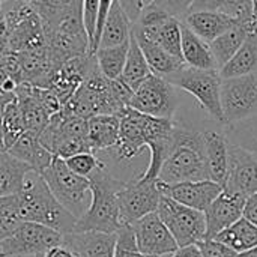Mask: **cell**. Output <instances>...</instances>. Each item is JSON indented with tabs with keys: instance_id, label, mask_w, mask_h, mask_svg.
Returning <instances> with one entry per match:
<instances>
[{
	"instance_id": "21",
	"label": "cell",
	"mask_w": 257,
	"mask_h": 257,
	"mask_svg": "<svg viewBox=\"0 0 257 257\" xmlns=\"http://www.w3.org/2000/svg\"><path fill=\"white\" fill-rule=\"evenodd\" d=\"M6 152L11 154L14 158L30 166L32 170L38 175H41L50 166V163L54 157L48 149H45L41 145L38 136L27 133V131Z\"/></svg>"
},
{
	"instance_id": "12",
	"label": "cell",
	"mask_w": 257,
	"mask_h": 257,
	"mask_svg": "<svg viewBox=\"0 0 257 257\" xmlns=\"http://www.w3.org/2000/svg\"><path fill=\"white\" fill-rule=\"evenodd\" d=\"M130 107L148 116L173 119L178 108L176 87L164 77L151 74L134 90Z\"/></svg>"
},
{
	"instance_id": "46",
	"label": "cell",
	"mask_w": 257,
	"mask_h": 257,
	"mask_svg": "<svg viewBox=\"0 0 257 257\" xmlns=\"http://www.w3.org/2000/svg\"><path fill=\"white\" fill-rule=\"evenodd\" d=\"M242 217L247 218L251 224H254L257 227V193L248 196V197L245 199Z\"/></svg>"
},
{
	"instance_id": "3",
	"label": "cell",
	"mask_w": 257,
	"mask_h": 257,
	"mask_svg": "<svg viewBox=\"0 0 257 257\" xmlns=\"http://www.w3.org/2000/svg\"><path fill=\"white\" fill-rule=\"evenodd\" d=\"M117 116L120 119L119 140L107 151L116 163L131 161L154 142L170 136L175 128L173 119L148 116L131 107L123 108Z\"/></svg>"
},
{
	"instance_id": "18",
	"label": "cell",
	"mask_w": 257,
	"mask_h": 257,
	"mask_svg": "<svg viewBox=\"0 0 257 257\" xmlns=\"http://www.w3.org/2000/svg\"><path fill=\"white\" fill-rule=\"evenodd\" d=\"M181 21L187 27H190L199 38L209 44L221 36L224 32L232 29L238 20L218 9H199L190 11Z\"/></svg>"
},
{
	"instance_id": "55",
	"label": "cell",
	"mask_w": 257,
	"mask_h": 257,
	"mask_svg": "<svg viewBox=\"0 0 257 257\" xmlns=\"http://www.w3.org/2000/svg\"><path fill=\"white\" fill-rule=\"evenodd\" d=\"M0 14H2V0H0Z\"/></svg>"
},
{
	"instance_id": "28",
	"label": "cell",
	"mask_w": 257,
	"mask_h": 257,
	"mask_svg": "<svg viewBox=\"0 0 257 257\" xmlns=\"http://www.w3.org/2000/svg\"><path fill=\"white\" fill-rule=\"evenodd\" d=\"M32 167L26 163L14 158L6 151L0 152V197L20 193L24 185Z\"/></svg>"
},
{
	"instance_id": "4",
	"label": "cell",
	"mask_w": 257,
	"mask_h": 257,
	"mask_svg": "<svg viewBox=\"0 0 257 257\" xmlns=\"http://www.w3.org/2000/svg\"><path fill=\"white\" fill-rule=\"evenodd\" d=\"M18 206L23 221L44 224L62 235L72 232L77 223V218L54 197L42 176L35 172L29 173L24 188L18 193Z\"/></svg>"
},
{
	"instance_id": "2",
	"label": "cell",
	"mask_w": 257,
	"mask_h": 257,
	"mask_svg": "<svg viewBox=\"0 0 257 257\" xmlns=\"http://www.w3.org/2000/svg\"><path fill=\"white\" fill-rule=\"evenodd\" d=\"M206 179L211 178L202 133L175 123L173 149L163 163L158 181L163 184H179Z\"/></svg>"
},
{
	"instance_id": "51",
	"label": "cell",
	"mask_w": 257,
	"mask_h": 257,
	"mask_svg": "<svg viewBox=\"0 0 257 257\" xmlns=\"http://www.w3.org/2000/svg\"><path fill=\"white\" fill-rule=\"evenodd\" d=\"M8 78H11L9 75H8V72L0 66V93H2V87H3V84L8 81Z\"/></svg>"
},
{
	"instance_id": "1",
	"label": "cell",
	"mask_w": 257,
	"mask_h": 257,
	"mask_svg": "<svg viewBox=\"0 0 257 257\" xmlns=\"http://www.w3.org/2000/svg\"><path fill=\"white\" fill-rule=\"evenodd\" d=\"M90 203L86 212L77 220L74 230L86 232L96 230L105 233H116L122 226L117 191L123 187V181L114 178L107 164L102 163L90 176Z\"/></svg>"
},
{
	"instance_id": "17",
	"label": "cell",
	"mask_w": 257,
	"mask_h": 257,
	"mask_svg": "<svg viewBox=\"0 0 257 257\" xmlns=\"http://www.w3.org/2000/svg\"><path fill=\"white\" fill-rule=\"evenodd\" d=\"M116 233H105L96 230L63 233L62 245L71 250L77 257H114Z\"/></svg>"
},
{
	"instance_id": "45",
	"label": "cell",
	"mask_w": 257,
	"mask_h": 257,
	"mask_svg": "<svg viewBox=\"0 0 257 257\" xmlns=\"http://www.w3.org/2000/svg\"><path fill=\"white\" fill-rule=\"evenodd\" d=\"M117 2L120 3L122 9L125 11V14L128 15V18L133 24L137 21L145 5L148 3V0H117Z\"/></svg>"
},
{
	"instance_id": "54",
	"label": "cell",
	"mask_w": 257,
	"mask_h": 257,
	"mask_svg": "<svg viewBox=\"0 0 257 257\" xmlns=\"http://www.w3.org/2000/svg\"><path fill=\"white\" fill-rule=\"evenodd\" d=\"M20 2H26V3H32L33 0H20Z\"/></svg>"
},
{
	"instance_id": "24",
	"label": "cell",
	"mask_w": 257,
	"mask_h": 257,
	"mask_svg": "<svg viewBox=\"0 0 257 257\" xmlns=\"http://www.w3.org/2000/svg\"><path fill=\"white\" fill-rule=\"evenodd\" d=\"M15 96L21 108L26 131L39 137V134L44 131V128L47 126L50 120V114L45 111L41 102L35 98L32 92V84L29 83L20 84L15 90Z\"/></svg>"
},
{
	"instance_id": "41",
	"label": "cell",
	"mask_w": 257,
	"mask_h": 257,
	"mask_svg": "<svg viewBox=\"0 0 257 257\" xmlns=\"http://www.w3.org/2000/svg\"><path fill=\"white\" fill-rule=\"evenodd\" d=\"M110 90H111V95H113L114 101L117 102V105L120 108L130 107V101H131V98L134 95V90L131 89V86L122 77L110 80Z\"/></svg>"
},
{
	"instance_id": "39",
	"label": "cell",
	"mask_w": 257,
	"mask_h": 257,
	"mask_svg": "<svg viewBox=\"0 0 257 257\" xmlns=\"http://www.w3.org/2000/svg\"><path fill=\"white\" fill-rule=\"evenodd\" d=\"M217 9L235 17L236 20L253 21L251 0H217Z\"/></svg>"
},
{
	"instance_id": "9",
	"label": "cell",
	"mask_w": 257,
	"mask_h": 257,
	"mask_svg": "<svg viewBox=\"0 0 257 257\" xmlns=\"http://www.w3.org/2000/svg\"><path fill=\"white\" fill-rule=\"evenodd\" d=\"M62 233L44 224L24 221L15 232L0 242L3 257L44 256L48 250L62 244Z\"/></svg>"
},
{
	"instance_id": "16",
	"label": "cell",
	"mask_w": 257,
	"mask_h": 257,
	"mask_svg": "<svg viewBox=\"0 0 257 257\" xmlns=\"http://www.w3.org/2000/svg\"><path fill=\"white\" fill-rule=\"evenodd\" d=\"M245 196L232 193L226 188L215 197V200L205 211L206 218V238L214 239L220 232L236 223L244 214Z\"/></svg>"
},
{
	"instance_id": "15",
	"label": "cell",
	"mask_w": 257,
	"mask_h": 257,
	"mask_svg": "<svg viewBox=\"0 0 257 257\" xmlns=\"http://www.w3.org/2000/svg\"><path fill=\"white\" fill-rule=\"evenodd\" d=\"M158 187L164 196L202 212H205L215 197L223 191V187L211 179L179 184H163L158 181Z\"/></svg>"
},
{
	"instance_id": "35",
	"label": "cell",
	"mask_w": 257,
	"mask_h": 257,
	"mask_svg": "<svg viewBox=\"0 0 257 257\" xmlns=\"http://www.w3.org/2000/svg\"><path fill=\"white\" fill-rule=\"evenodd\" d=\"M2 133H3L5 151H8L26 133V126H24V120H23V114H21V108H20L17 96H14L5 105Z\"/></svg>"
},
{
	"instance_id": "44",
	"label": "cell",
	"mask_w": 257,
	"mask_h": 257,
	"mask_svg": "<svg viewBox=\"0 0 257 257\" xmlns=\"http://www.w3.org/2000/svg\"><path fill=\"white\" fill-rule=\"evenodd\" d=\"M114 0H99V6H98V17H96V27H95V35H93V41L90 45V53L93 54L98 47H99V39H101V33L105 24V20L108 17V12L111 9Z\"/></svg>"
},
{
	"instance_id": "56",
	"label": "cell",
	"mask_w": 257,
	"mask_h": 257,
	"mask_svg": "<svg viewBox=\"0 0 257 257\" xmlns=\"http://www.w3.org/2000/svg\"><path fill=\"white\" fill-rule=\"evenodd\" d=\"M0 257H3V256H2V251H0Z\"/></svg>"
},
{
	"instance_id": "34",
	"label": "cell",
	"mask_w": 257,
	"mask_h": 257,
	"mask_svg": "<svg viewBox=\"0 0 257 257\" xmlns=\"http://www.w3.org/2000/svg\"><path fill=\"white\" fill-rule=\"evenodd\" d=\"M224 133L230 143L241 146L257 158V114L224 126Z\"/></svg>"
},
{
	"instance_id": "10",
	"label": "cell",
	"mask_w": 257,
	"mask_h": 257,
	"mask_svg": "<svg viewBox=\"0 0 257 257\" xmlns=\"http://www.w3.org/2000/svg\"><path fill=\"white\" fill-rule=\"evenodd\" d=\"M221 108L224 126L257 114V72L221 78Z\"/></svg>"
},
{
	"instance_id": "43",
	"label": "cell",
	"mask_w": 257,
	"mask_h": 257,
	"mask_svg": "<svg viewBox=\"0 0 257 257\" xmlns=\"http://www.w3.org/2000/svg\"><path fill=\"white\" fill-rule=\"evenodd\" d=\"M149 2L166 11L169 15L176 17L179 20H182L191 8V0H149Z\"/></svg>"
},
{
	"instance_id": "13",
	"label": "cell",
	"mask_w": 257,
	"mask_h": 257,
	"mask_svg": "<svg viewBox=\"0 0 257 257\" xmlns=\"http://www.w3.org/2000/svg\"><path fill=\"white\" fill-rule=\"evenodd\" d=\"M130 226L134 232L137 248L143 254L167 257L172 256L179 248L178 242L161 221L157 211L142 217Z\"/></svg>"
},
{
	"instance_id": "6",
	"label": "cell",
	"mask_w": 257,
	"mask_h": 257,
	"mask_svg": "<svg viewBox=\"0 0 257 257\" xmlns=\"http://www.w3.org/2000/svg\"><path fill=\"white\" fill-rule=\"evenodd\" d=\"M166 80L178 89L193 95L205 111L220 125L224 126L221 108V77L218 69H197L184 66L166 77Z\"/></svg>"
},
{
	"instance_id": "7",
	"label": "cell",
	"mask_w": 257,
	"mask_h": 257,
	"mask_svg": "<svg viewBox=\"0 0 257 257\" xmlns=\"http://www.w3.org/2000/svg\"><path fill=\"white\" fill-rule=\"evenodd\" d=\"M54 197L78 220L90 203V182L75 175L60 157H53L50 166L41 173Z\"/></svg>"
},
{
	"instance_id": "29",
	"label": "cell",
	"mask_w": 257,
	"mask_h": 257,
	"mask_svg": "<svg viewBox=\"0 0 257 257\" xmlns=\"http://www.w3.org/2000/svg\"><path fill=\"white\" fill-rule=\"evenodd\" d=\"M131 29H133V23L130 21L125 11L122 9L120 3L114 0L101 33L99 47H114L130 41Z\"/></svg>"
},
{
	"instance_id": "22",
	"label": "cell",
	"mask_w": 257,
	"mask_h": 257,
	"mask_svg": "<svg viewBox=\"0 0 257 257\" xmlns=\"http://www.w3.org/2000/svg\"><path fill=\"white\" fill-rule=\"evenodd\" d=\"M256 24L253 21H245V20H238L236 24L224 32L221 36L209 42L211 51L214 54V59L217 62V68L220 69L226 62L230 60V57L238 51V48L242 45L245 38L248 36L250 32L256 30Z\"/></svg>"
},
{
	"instance_id": "8",
	"label": "cell",
	"mask_w": 257,
	"mask_h": 257,
	"mask_svg": "<svg viewBox=\"0 0 257 257\" xmlns=\"http://www.w3.org/2000/svg\"><path fill=\"white\" fill-rule=\"evenodd\" d=\"M157 214L179 247L199 244L206 238V218L202 211L188 208L163 194Z\"/></svg>"
},
{
	"instance_id": "27",
	"label": "cell",
	"mask_w": 257,
	"mask_h": 257,
	"mask_svg": "<svg viewBox=\"0 0 257 257\" xmlns=\"http://www.w3.org/2000/svg\"><path fill=\"white\" fill-rule=\"evenodd\" d=\"M134 36H136V39H137L142 51H143V56H145L152 74L166 78L167 75H170V74H173V72H176V71H179L181 68L185 66L182 59H178L176 56L167 53L164 48H161L154 41H151V39H148L145 36L136 35V33H134Z\"/></svg>"
},
{
	"instance_id": "32",
	"label": "cell",
	"mask_w": 257,
	"mask_h": 257,
	"mask_svg": "<svg viewBox=\"0 0 257 257\" xmlns=\"http://www.w3.org/2000/svg\"><path fill=\"white\" fill-rule=\"evenodd\" d=\"M152 74L143 51L131 30V36H130V47H128V54H126V60H125V66L122 71V78L131 86L133 90H136L149 75Z\"/></svg>"
},
{
	"instance_id": "11",
	"label": "cell",
	"mask_w": 257,
	"mask_h": 257,
	"mask_svg": "<svg viewBox=\"0 0 257 257\" xmlns=\"http://www.w3.org/2000/svg\"><path fill=\"white\" fill-rule=\"evenodd\" d=\"M163 193L158 187L157 179H145L134 176L125 182L117 191V203L120 220L123 224H133L142 217L155 212Z\"/></svg>"
},
{
	"instance_id": "31",
	"label": "cell",
	"mask_w": 257,
	"mask_h": 257,
	"mask_svg": "<svg viewBox=\"0 0 257 257\" xmlns=\"http://www.w3.org/2000/svg\"><path fill=\"white\" fill-rule=\"evenodd\" d=\"M42 39H45L42 20L36 11L9 29V48L15 53Z\"/></svg>"
},
{
	"instance_id": "33",
	"label": "cell",
	"mask_w": 257,
	"mask_h": 257,
	"mask_svg": "<svg viewBox=\"0 0 257 257\" xmlns=\"http://www.w3.org/2000/svg\"><path fill=\"white\" fill-rule=\"evenodd\" d=\"M128 47H130V41L114 47H99L93 53L101 72L108 80H114L122 75L126 54H128Z\"/></svg>"
},
{
	"instance_id": "42",
	"label": "cell",
	"mask_w": 257,
	"mask_h": 257,
	"mask_svg": "<svg viewBox=\"0 0 257 257\" xmlns=\"http://www.w3.org/2000/svg\"><path fill=\"white\" fill-rule=\"evenodd\" d=\"M203 257H239L236 251L215 239H203L197 244Z\"/></svg>"
},
{
	"instance_id": "52",
	"label": "cell",
	"mask_w": 257,
	"mask_h": 257,
	"mask_svg": "<svg viewBox=\"0 0 257 257\" xmlns=\"http://www.w3.org/2000/svg\"><path fill=\"white\" fill-rule=\"evenodd\" d=\"M251 14H253V21L257 27V0H251Z\"/></svg>"
},
{
	"instance_id": "19",
	"label": "cell",
	"mask_w": 257,
	"mask_h": 257,
	"mask_svg": "<svg viewBox=\"0 0 257 257\" xmlns=\"http://www.w3.org/2000/svg\"><path fill=\"white\" fill-rule=\"evenodd\" d=\"M203 136V148L205 157L209 169L211 181L220 184L224 188L229 172V140L223 131L218 130H205Z\"/></svg>"
},
{
	"instance_id": "14",
	"label": "cell",
	"mask_w": 257,
	"mask_h": 257,
	"mask_svg": "<svg viewBox=\"0 0 257 257\" xmlns=\"http://www.w3.org/2000/svg\"><path fill=\"white\" fill-rule=\"evenodd\" d=\"M224 188L245 197L257 193V158L229 142V172Z\"/></svg>"
},
{
	"instance_id": "20",
	"label": "cell",
	"mask_w": 257,
	"mask_h": 257,
	"mask_svg": "<svg viewBox=\"0 0 257 257\" xmlns=\"http://www.w3.org/2000/svg\"><path fill=\"white\" fill-rule=\"evenodd\" d=\"M120 119L116 114H96L87 119V142L90 151L104 152L116 146L119 140Z\"/></svg>"
},
{
	"instance_id": "37",
	"label": "cell",
	"mask_w": 257,
	"mask_h": 257,
	"mask_svg": "<svg viewBox=\"0 0 257 257\" xmlns=\"http://www.w3.org/2000/svg\"><path fill=\"white\" fill-rule=\"evenodd\" d=\"M116 235H117V238H116L114 257H158L143 254V253L139 251L137 242H136V236H134V232H133L130 224L122 226L116 232Z\"/></svg>"
},
{
	"instance_id": "49",
	"label": "cell",
	"mask_w": 257,
	"mask_h": 257,
	"mask_svg": "<svg viewBox=\"0 0 257 257\" xmlns=\"http://www.w3.org/2000/svg\"><path fill=\"white\" fill-rule=\"evenodd\" d=\"M15 95H3L0 93V152L5 151L3 146V133H2V122H3V111H5V105L8 101H11Z\"/></svg>"
},
{
	"instance_id": "30",
	"label": "cell",
	"mask_w": 257,
	"mask_h": 257,
	"mask_svg": "<svg viewBox=\"0 0 257 257\" xmlns=\"http://www.w3.org/2000/svg\"><path fill=\"white\" fill-rule=\"evenodd\" d=\"M214 239L227 245L238 254H242L257 245V227L247 218L241 217L236 223L220 232Z\"/></svg>"
},
{
	"instance_id": "48",
	"label": "cell",
	"mask_w": 257,
	"mask_h": 257,
	"mask_svg": "<svg viewBox=\"0 0 257 257\" xmlns=\"http://www.w3.org/2000/svg\"><path fill=\"white\" fill-rule=\"evenodd\" d=\"M44 257H77L71 250H68L65 245H56V247H53L51 250H48Z\"/></svg>"
},
{
	"instance_id": "5",
	"label": "cell",
	"mask_w": 257,
	"mask_h": 257,
	"mask_svg": "<svg viewBox=\"0 0 257 257\" xmlns=\"http://www.w3.org/2000/svg\"><path fill=\"white\" fill-rule=\"evenodd\" d=\"M68 113L90 119L96 114H119L123 108L117 105L110 90V80L101 72L98 62L89 69L74 95L62 105Z\"/></svg>"
},
{
	"instance_id": "50",
	"label": "cell",
	"mask_w": 257,
	"mask_h": 257,
	"mask_svg": "<svg viewBox=\"0 0 257 257\" xmlns=\"http://www.w3.org/2000/svg\"><path fill=\"white\" fill-rule=\"evenodd\" d=\"M199 9H217V0H191L190 11H199Z\"/></svg>"
},
{
	"instance_id": "38",
	"label": "cell",
	"mask_w": 257,
	"mask_h": 257,
	"mask_svg": "<svg viewBox=\"0 0 257 257\" xmlns=\"http://www.w3.org/2000/svg\"><path fill=\"white\" fill-rule=\"evenodd\" d=\"M66 166L69 167V170H72L75 175H80L83 178H87L104 163L102 160H99L93 152H83V154H77L72 155L69 158L65 160Z\"/></svg>"
},
{
	"instance_id": "40",
	"label": "cell",
	"mask_w": 257,
	"mask_h": 257,
	"mask_svg": "<svg viewBox=\"0 0 257 257\" xmlns=\"http://www.w3.org/2000/svg\"><path fill=\"white\" fill-rule=\"evenodd\" d=\"M98 6H99V0H83V5H81L83 26H84L86 33H87V38H89L90 45H92L93 35H95V27H96Z\"/></svg>"
},
{
	"instance_id": "26",
	"label": "cell",
	"mask_w": 257,
	"mask_h": 257,
	"mask_svg": "<svg viewBox=\"0 0 257 257\" xmlns=\"http://www.w3.org/2000/svg\"><path fill=\"white\" fill-rule=\"evenodd\" d=\"M181 26H182V23H181L179 18L170 17L163 24H160L157 27H152V29H139V27L133 26V32L136 35H140V36H145V38L154 41L161 48H164L167 53L176 56L178 59H182V48H181L182 33H181Z\"/></svg>"
},
{
	"instance_id": "47",
	"label": "cell",
	"mask_w": 257,
	"mask_h": 257,
	"mask_svg": "<svg viewBox=\"0 0 257 257\" xmlns=\"http://www.w3.org/2000/svg\"><path fill=\"white\" fill-rule=\"evenodd\" d=\"M169 257H203V254L197 244H191V245L179 247L172 256Z\"/></svg>"
},
{
	"instance_id": "25",
	"label": "cell",
	"mask_w": 257,
	"mask_h": 257,
	"mask_svg": "<svg viewBox=\"0 0 257 257\" xmlns=\"http://www.w3.org/2000/svg\"><path fill=\"white\" fill-rule=\"evenodd\" d=\"M221 78L241 77L257 72V29L250 32L238 51L220 69Z\"/></svg>"
},
{
	"instance_id": "23",
	"label": "cell",
	"mask_w": 257,
	"mask_h": 257,
	"mask_svg": "<svg viewBox=\"0 0 257 257\" xmlns=\"http://www.w3.org/2000/svg\"><path fill=\"white\" fill-rule=\"evenodd\" d=\"M181 33H182V42H181L182 60L187 66L197 68V69H218L211 47L206 41L199 38L184 23L181 26Z\"/></svg>"
},
{
	"instance_id": "36",
	"label": "cell",
	"mask_w": 257,
	"mask_h": 257,
	"mask_svg": "<svg viewBox=\"0 0 257 257\" xmlns=\"http://www.w3.org/2000/svg\"><path fill=\"white\" fill-rule=\"evenodd\" d=\"M21 223L24 221L20 215L18 193L0 197V242L11 236Z\"/></svg>"
},
{
	"instance_id": "53",
	"label": "cell",
	"mask_w": 257,
	"mask_h": 257,
	"mask_svg": "<svg viewBox=\"0 0 257 257\" xmlns=\"http://www.w3.org/2000/svg\"><path fill=\"white\" fill-rule=\"evenodd\" d=\"M239 257H257V245L256 247H253L251 250H248V251L239 254Z\"/></svg>"
}]
</instances>
